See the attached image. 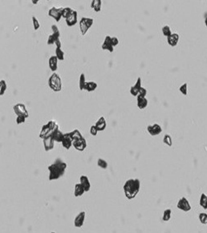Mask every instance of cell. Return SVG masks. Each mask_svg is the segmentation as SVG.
<instances>
[{
	"label": "cell",
	"instance_id": "1",
	"mask_svg": "<svg viewBox=\"0 0 207 233\" xmlns=\"http://www.w3.org/2000/svg\"><path fill=\"white\" fill-rule=\"evenodd\" d=\"M67 164L60 158L56 160L48 167L49 170V180H56L62 177L66 172Z\"/></svg>",
	"mask_w": 207,
	"mask_h": 233
},
{
	"label": "cell",
	"instance_id": "2",
	"mask_svg": "<svg viewBox=\"0 0 207 233\" xmlns=\"http://www.w3.org/2000/svg\"><path fill=\"white\" fill-rule=\"evenodd\" d=\"M140 188L141 183L138 179L128 180L124 185V192L125 197L128 200H132L138 195Z\"/></svg>",
	"mask_w": 207,
	"mask_h": 233
},
{
	"label": "cell",
	"instance_id": "3",
	"mask_svg": "<svg viewBox=\"0 0 207 233\" xmlns=\"http://www.w3.org/2000/svg\"><path fill=\"white\" fill-rule=\"evenodd\" d=\"M58 127L59 126L57 125L56 121H54V120L49 121L47 124L43 125V127H42V130H41L39 137L42 138V139H44V138L47 137L48 136L51 135L52 132H53V131L56 129V127Z\"/></svg>",
	"mask_w": 207,
	"mask_h": 233
},
{
	"label": "cell",
	"instance_id": "4",
	"mask_svg": "<svg viewBox=\"0 0 207 233\" xmlns=\"http://www.w3.org/2000/svg\"><path fill=\"white\" fill-rule=\"evenodd\" d=\"M48 85L51 88V89L55 92H60L62 88V83L61 79L56 73H53L51 74L48 80Z\"/></svg>",
	"mask_w": 207,
	"mask_h": 233
},
{
	"label": "cell",
	"instance_id": "5",
	"mask_svg": "<svg viewBox=\"0 0 207 233\" xmlns=\"http://www.w3.org/2000/svg\"><path fill=\"white\" fill-rule=\"evenodd\" d=\"M94 23V19L90 18H82L80 21V29L81 35L85 36L88 30L90 29L91 26Z\"/></svg>",
	"mask_w": 207,
	"mask_h": 233
},
{
	"label": "cell",
	"instance_id": "6",
	"mask_svg": "<svg viewBox=\"0 0 207 233\" xmlns=\"http://www.w3.org/2000/svg\"><path fill=\"white\" fill-rule=\"evenodd\" d=\"M51 29H52V34L50 35L48 37L47 40V45H53L56 44V42L58 40H60V31H59L58 27L56 25H52L51 26Z\"/></svg>",
	"mask_w": 207,
	"mask_h": 233
},
{
	"label": "cell",
	"instance_id": "7",
	"mask_svg": "<svg viewBox=\"0 0 207 233\" xmlns=\"http://www.w3.org/2000/svg\"><path fill=\"white\" fill-rule=\"evenodd\" d=\"M14 111L17 116H24L27 118L29 114L27 110V108L24 105L23 103H18L16 105L14 106Z\"/></svg>",
	"mask_w": 207,
	"mask_h": 233
},
{
	"label": "cell",
	"instance_id": "8",
	"mask_svg": "<svg viewBox=\"0 0 207 233\" xmlns=\"http://www.w3.org/2000/svg\"><path fill=\"white\" fill-rule=\"evenodd\" d=\"M177 208L178 209L181 210L183 212H189L191 210V206L189 201L187 200L186 197H182L179 199V201L177 203Z\"/></svg>",
	"mask_w": 207,
	"mask_h": 233
},
{
	"label": "cell",
	"instance_id": "9",
	"mask_svg": "<svg viewBox=\"0 0 207 233\" xmlns=\"http://www.w3.org/2000/svg\"><path fill=\"white\" fill-rule=\"evenodd\" d=\"M61 11H62V8H56V7H52L51 8L49 12H48V15L51 18H53L56 22H59L61 18Z\"/></svg>",
	"mask_w": 207,
	"mask_h": 233
},
{
	"label": "cell",
	"instance_id": "10",
	"mask_svg": "<svg viewBox=\"0 0 207 233\" xmlns=\"http://www.w3.org/2000/svg\"><path fill=\"white\" fill-rule=\"evenodd\" d=\"M147 130L151 136H157L162 132V127L159 124L155 123L153 125H148L147 127Z\"/></svg>",
	"mask_w": 207,
	"mask_h": 233
},
{
	"label": "cell",
	"instance_id": "11",
	"mask_svg": "<svg viewBox=\"0 0 207 233\" xmlns=\"http://www.w3.org/2000/svg\"><path fill=\"white\" fill-rule=\"evenodd\" d=\"M43 145L45 147L46 151H50L54 148V145H55V140L52 138V136H48L47 137H46L43 139Z\"/></svg>",
	"mask_w": 207,
	"mask_h": 233
},
{
	"label": "cell",
	"instance_id": "12",
	"mask_svg": "<svg viewBox=\"0 0 207 233\" xmlns=\"http://www.w3.org/2000/svg\"><path fill=\"white\" fill-rule=\"evenodd\" d=\"M72 146H74L75 148L76 149L77 151H83L85 148H86L87 143H86V140H85V138L82 137V138H80V139H79V140L73 141Z\"/></svg>",
	"mask_w": 207,
	"mask_h": 233
},
{
	"label": "cell",
	"instance_id": "13",
	"mask_svg": "<svg viewBox=\"0 0 207 233\" xmlns=\"http://www.w3.org/2000/svg\"><path fill=\"white\" fill-rule=\"evenodd\" d=\"M101 48L102 50H109V52H113L114 50V47L112 45L111 41V37L110 36H106L105 38H104V43L101 45Z\"/></svg>",
	"mask_w": 207,
	"mask_h": 233
},
{
	"label": "cell",
	"instance_id": "14",
	"mask_svg": "<svg viewBox=\"0 0 207 233\" xmlns=\"http://www.w3.org/2000/svg\"><path fill=\"white\" fill-rule=\"evenodd\" d=\"M85 212H80L79 214L77 215L76 217H75L74 220V224L75 227H81L85 223Z\"/></svg>",
	"mask_w": 207,
	"mask_h": 233
},
{
	"label": "cell",
	"instance_id": "15",
	"mask_svg": "<svg viewBox=\"0 0 207 233\" xmlns=\"http://www.w3.org/2000/svg\"><path fill=\"white\" fill-rule=\"evenodd\" d=\"M61 143H62L63 147H65V148L67 149V150H69V149L71 147L72 144H73V140H72L71 136L70 135V132L64 133V137Z\"/></svg>",
	"mask_w": 207,
	"mask_h": 233
},
{
	"label": "cell",
	"instance_id": "16",
	"mask_svg": "<svg viewBox=\"0 0 207 233\" xmlns=\"http://www.w3.org/2000/svg\"><path fill=\"white\" fill-rule=\"evenodd\" d=\"M141 81H142V80H141V77H138V80H137V82H136L135 85H133V86L131 87L130 93L133 96H138V93H139V91H140L141 88H142V86H141Z\"/></svg>",
	"mask_w": 207,
	"mask_h": 233
},
{
	"label": "cell",
	"instance_id": "17",
	"mask_svg": "<svg viewBox=\"0 0 207 233\" xmlns=\"http://www.w3.org/2000/svg\"><path fill=\"white\" fill-rule=\"evenodd\" d=\"M77 12L75 10H73L72 14H71V16L68 18L67 19H66V22H67V25L68 27H72L77 23L78 22V19H77Z\"/></svg>",
	"mask_w": 207,
	"mask_h": 233
},
{
	"label": "cell",
	"instance_id": "18",
	"mask_svg": "<svg viewBox=\"0 0 207 233\" xmlns=\"http://www.w3.org/2000/svg\"><path fill=\"white\" fill-rule=\"evenodd\" d=\"M51 136H52V138H53V140L56 142H62V140H63L64 137V133L61 131H60L59 127H56V129L53 131Z\"/></svg>",
	"mask_w": 207,
	"mask_h": 233
},
{
	"label": "cell",
	"instance_id": "19",
	"mask_svg": "<svg viewBox=\"0 0 207 233\" xmlns=\"http://www.w3.org/2000/svg\"><path fill=\"white\" fill-rule=\"evenodd\" d=\"M95 125L96 128L98 129L99 132H102V131L104 130L107 127V123H106V121H105V118H104V116H100Z\"/></svg>",
	"mask_w": 207,
	"mask_h": 233
},
{
	"label": "cell",
	"instance_id": "20",
	"mask_svg": "<svg viewBox=\"0 0 207 233\" xmlns=\"http://www.w3.org/2000/svg\"><path fill=\"white\" fill-rule=\"evenodd\" d=\"M48 64H49V67L51 71L55 72L57 69V64H58V59L56 58V56H51L48 61Z\"/></svg>",
	"mask_w": 207,
	"mask_h": 233
},
{
	"label": "cell",
	"instance_id": "21",
	"mask_svg": "<svg viewBox=\"0 0 207 233\" xmlns=\"http://www.w3.org/2000/svg\"><path fill=\"white\" fill-rule=\"evenodd\" d=\"M178 41H179V35L177 33H172L170 37H167V43L173 47L177 45Z\"/></svg>",
	"mask_w": 207,
	"mask_h": 233
},
{
	"label": "cell",
	"instance_id": "22",
	"mask_svg": "<svg viewBox=\"0 0 207 233\" xmlns=\"http://www.w3.org/2000/svg\"><path fill=\"white\" fill-rule=\"evenodd\" d=\"M85 193V190L84 187L82 186L81 184H76L75 185V191H74V195L75 197H80L82 196L83 194Z\"/></svg>",
	"mask_w": 207,
	"mask_h": 233
},
{
	"label": "cell",
	"instance_id": "23",
	"mask_svg": "<svg viewBox=\"0 0 207 233\" xmlns=\"http://www.w3.org/2000/svg\"><path fill=\"white\" fill-rule=\"evenodd\" d=\"M80 184H82V186L85 188V192H88V191H90V180L88 179L87 176H85V175H82V176H80Z\"/></svg>",
	"mask_w": 207,
	"mask_h": 233
},
{
	"label": "cell",
	"instance_id": "24",
	"mask_svg": "<svg viewBox=\"0 0 207 233\" xmlns=\"http://www.w3.org/2000/svg\"><path fill=\"white\" fill-rule=\"evenodd\" d=\"M137 105H138V108L139 109H144L148 106V101L146 98H144V97H140V96H138V98H137Z\"/></svg>",
	"mask_w": 207,
	"mask_h": 233
},
{
	"label": "cell",
	"instance_id": "25",
	"mask_svg": "<svg viewBox=\"0 0 207 233\" xmlns=\"http://www.w3.org/2000/svg\"><path fill=\"white\" fill-rule=\"evenodd\" d=\"M97 86L98 85L95 81H89V82H86V84H85V89L88 92H93L97 89Z\"/></svg>",
	"mask_w": 207,
	"mask_h": 233
},
{
	"label": "cell",
	"instance_id": "26",
	"mask_svg": "<svg viewBox=\"0 0 207 233\" xmlns=\"http://www.w3.org/2000/svg\"><path fill=\"white\" fill-rule=\"evenodd\" d=\"M101 5H102V2H101L100 0H93V1L91 2V4H90L91 8H93L96 13L100 12Z\"/></svg>",
	"mask_w": 207,
	"mask_h": 233
},
{
	"label": "cell",
	"instance_id": "27",
	"mask_svg": "<svg viewBox=\"0 0 207 233\" xmlns=\"http://www.w3.org/2000/svg\"><path fill=\"white\" fill-rule=\"evenodd\" d=\"M73 12V9L69 7H67V8H62V11H61V16L62 18H64L65 19H67L71 16V14H72Z\"/></svg>",
	"mask_w": 207,
	"mask_h": 233
},
{
	"label": "cell",
	"instance_id": "28",
	"mask_svg": "<svg viewBox=\"0 0 207 233\" xmlns=\"http://www.w3.org/2000/svg\"><path fill=\"white\" fill-rule=\"evenodd\" d=\"M70 135H71V139L73 141L79 140V139L83 137L82 135H81V133L80 132V131L79 130L72 131L71 132H70Z\"/></svg>",
	"mask_w": 207,
	"mask_h": 233
},
{
	"label": "cell",
	"instance_id": "29",
	"mask_svg": "<svg viewBox=\"0 0 207 233\" xmlns=\"http://www.w3.org/2000/svg\"><path fill=\"white\" fill-rule=\"evenodd\" d=\"M199 203L201 207H202V208H204L205 210L207 209V196L205 193H201Z\"/></svg>",
	"mask_w": 207,
	"mask_h": 233
},
{
	"label": "cell",
	"instance_id": "30",
	"mask_svg": "<svg viewBox=\"0 0 207 233\" xmlns=\"http://www.w3.org/2000/svg\"><path fill=\"white\" fill-rule=\"evenodd\" d=\"M171 217H172V209L171 208L165 209V211L163 212V215H162V220L164 222H168V221H170Z\"/></svg>",
	"mask_w": 207,
	"mask_h": 233
},
{
	"label": "cell",
	"instance_id": "31",
	"mask_svg": "<svg viewBox=\"0 0 207 233\" xmlns=\"http://www.w3.org/2000/svg\"><path fill=\"white\" fill-rule=\"evenodd\" d=\"M56 58L58 59V61H64L65 59V55H64L63 50H61V47H56Z\"/></svg>",
	"mask_w": 207,
	"mask_h": 233
},
{
	"label": "cell",
	"instance_id": "32",
	"mask_svg": "<svg viewBox=\"0 0 207 233\" xmlns=\"http://www.w3.org/2000/svg\"><path fill=\"white\" fill-rule=\"evenodd\" d=\"M87 81H85V74H81L80 75V80H79V88L80 90L85 89V84Z\"/></svg>",
	"mask_w": 207,
	"mask_h": 233
},
{
	"label": "cell",
	"instance_id": "33",
	"mask_svg": "<svg viewBox=\"0 0 207 233\" xmlns=\"http://www.w3.org/2000/svg\"><path fill=\"white\" fill-rule=\"evenodd\" d=\"M7 89V83L4 80H0V96H3Z\"/></svg>",
	"mask_w": 207,
	"mask_h": 233
},
{
	"label": "cell",
	"instance_id": "34",
	"mask_svg": "<svg viewBox=\"0 0 207 233\" xmlns=\"http://www.w3.org/2000/svg\"><path fill=\"white\" fill-rule=\"evenodd\" d=\"M162 34L164 35L165 37H170L171 35L172 34V32H171L170 27H169V26H167V25H166V26H164V27H162Z\"/></svg>",
	"mask_w": 207,
	"mask_h": 233
},
{
	"label": "cell",
	"instance_id": "35",
	"mask_svg": "<svg viewBox=\"0 0 207 233\" xmlns=\"http://www.w3.org/2000/svg\"><path fill=\"white\" fill-rule=\"evenodd\" d=\"M97 164H98L99 167H100L101 169H107L108 167V163L106 162V160H104V159H98V162H97Z\"/></svg>",
	"mask_w": 207,
	"mask_h": 233
},
{
	"label": "cell",
	"instance_id": "36",
	"mask_svg": "<svg viewBox=\"0 0 207 233\" xmlns=\"http://www.w3.org/2000/svg\"><path fill=\"white\" fill-rule=\"evenodd\" d=\"M163 142H164L166 145H167L168 146H172V137H171L170 135H165L164 137H163Z\"/></svg>",
	"mask_w": 207,
	"mask_h": 233
},
{
	"label": "cell",
	"instance_id": "37",
	"mask_svg": "<svg viewBox=\"0 0 207 233\" xmlns=\"http://www.w3.org/2000/svg\"><path fill=\"white\" fill-rule=\"evenodd\" d=\"M199 220L202 224H207V214L205 212H201L199 214Z\"/></svg>",
	"mask_w": 207,
	"mask_h": 233
},
{
	"label": "cell",
	"instance_id": "38",
	"mask_svg": "<svg viewBox=\"0 0 207 233\" xmlns=\"http://www.w3.org/2000/svg\"><path fill=\"white\" fill-rule=\"evenodd\" d=\"M179 90H180V92L183 95H187V92H188V85H187V84L186 83L183 84V85L181 86Z\"/></svg>",
	"mask_w": 207,
	"mask_h": 233
},
{
	"label": "cell",
	"instance_id": "39",
	"mask_svg": "<svg viewBox=\"0 0 207 233\" xmlns=\"http://www.w3.org/2000/svg\"><path fill=\"white\" fill-rule=\"evenodd\" d=\"M32 23H33V27H34L35 31H37L40 28V23H39V22L37 20V18L35 16H33L32 18Z\"/></svg>",
	"mask_w": 207,
	"mask_h": 233
},
{
	"label": "cell",
	"instance_id": "40",
	"mask_svg": "<svg viewBox=\"0 0 207 233\" xmlns=\"http://www.w3.org/2000/svg\"><path fill=\"white\" fill-rule=\"evenodd\" d=\"M147 93H148V91L145 88L142 87L141 88L140 91H139V93H138V96H140V97H144V98H146Z\"/></svg>",
	"mask_w": 207,
	"mask_h": 233
},
{
	"label": "cell",
	"instance_id": "41",
	"mask_svg": "<svg viewBox=\"0 0 207 233\" xmlns=\"http://www.w3.org/2000/svg\"><path fill=\"white\" fill-rule=\"evenodd\" d=\"M25 121H26V117H24V116H17L16 122L18 125L22 124V123L25 122Z\"/></svg>",
	"mask_w": 207,
	"mask_h": 233
},
{
	"label": "cell",
	"instance_id": "42",
	"mask_svg": "<svg viewBox=\"0 0 207 233\" xmlns=\"http://www.w3.org/2000/svg\"><path fill=\"white\" fill-rule=\"evenodd\" d=\"M98 129L96 128L95 125H93V126H91L90 127V134L92 136H96L97 135V133H98Z\"/></svg>",
	"mask_w": 207,
	"mask_h": 233
},
{
	"label": "cell",
	"instance_id": "43",
	"mask_svg": "<svg viewBox=\"0 0 207 233\" xmlns=\"http://www.w3.org/2000/svg\"><path fill=\"white\" fill-rule=\"evenodd\" d=\"M111 41H112V45H113L114 47H115V46L118 45V44H119V39H118L117 37H111Z\"/></svg>",
	"mask_w": 207,
	"mask_h": 233
},
{
	"label": "cell",
	"instance_id": "44",
	"mask_svg": "<svg viewBox=\"0 0 207 233\" xmlns=\"http://www.w3.org/2000/svg\"><path fill=\"white\" fill-rule=\"evenodd\" d=\"M205 24L207 27V14H205Z\"/></svg>",
	"mask_w": 207,
	"mask_h": 233
},
{
	"label": "cell",
	"instance_id": "45",
	"mask_svg": "<svg viewBox=\"0 0 207 233\" xmlns=\"http://www.w3.org/2000/svg\"><path fill=\"white\" fill-rule=\"evenodd\" d=\"M32 3H34V4H37V3H38V1H37H37H34V0H33V1H32Z\"/></svg>",
	"mask_w": 207,
	"mask_h": 233
},
{
	"label": "cell",
	"instance_id": "46",
	"mask_svg": "<svg viewBox=\"0 0 207 233\" xmlns=\"http://www.w3.org/2000/svg\"><path fill=\"white\" fill-rule=\"evenodd\" d=\"M51 233H55V232H51Z\"/></svg>",
	"mask_w": 207,
	"mask_h": 233
}]
</instances>
